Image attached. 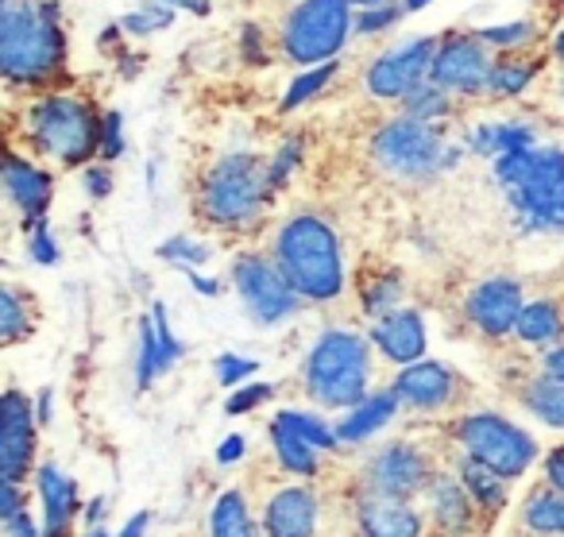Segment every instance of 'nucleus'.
<instances>
[{
	"label": "nucleus",
	"instance_id": "1",
	"mask_svg": "<svg viewBox=\"0 0 564 537\" xmlns=\"http://www.w3.org/2000/svg\"><path fill=\"white\" fill-rule=\"evenodd\" d=\"M66 66L58 0H0V71L12 86H43Z\"/></svg>",
	"mask_w": 564,
	"mask_h": 537
},
{
	"label": "nucleus",
	"instance_id": "2",
	"mask_svg": "<svg viewBox=\"0 0 564 537\" xmlns=\"http://www.w3.org/2000/svg\"><path fill=\"white\" fill-rule=\"evenodd\" d=\"M495 179L518 228L530 236L564 233V151L525 148L495 159Z\"/></svg>",
	"mask_w": 564,
	"mask_h": 537
},
{
	"label": "nucleus",
	"instance_id": "3",
	"mask_svg": "<svg viewBox=\"0 0 564 537\" xmlns=\"http://www.w3.org/2000/svg\"><path fill=\"white\" fill-rule=\"evenodd\" d=\"M274 259L306 302H333L345 290V251L333 225L317 213H294L274 236Z\"/></svg>",
	"mask_w": 564,
	"mask_h": 537
},
{
	"label": "nucleus",
	"instance_id": "4",
	"mask_svg": "<svg viewBox=\"0 0 564 537\" xmlns=\"http://www.w3.org/2000/svg\"><path fill=\"white\" fill-rule=\"evenodd\" d=\"M271 197V167L256 151H232L205 171L202 190H197V210L213 228L248 233L263 221Z\"/></svg>",
	"mask_w": 564,
	"mask_h": 537
},
{
	"label": "nucleus",
	"instance_id": "5",
	"mask_svg": "<svg viewBox=\"0 0 564 537\" xmlns=\"http://www.w3.org/2000/svg\"><path fill=\"white\" fill-rule=\"evenodd\" d=\"M306 395L325 410H352L368 398L371 383V336L352 329H325L302 367Z\"/></svg>",
	"mask_w": 564,
	"mask_h": 537
},
{
	"label": "nucleus",
	"instance_id": "6",
	"mask_svg": "<svg viewBox=\"0 0 564 537\" xmlns=\"http://www.w3.org/2000/svg\"><path fill=\"white\" fill-rule=\"evenodd\" d=\"M24 132L40 155L63 167H89L101 155L105 117L74 94H47L24 112Z\"/></svg>",
	"mask_w": 564,
	"mask_h": 537
},
{
	"label": "nucleus",
	"instance_id": "7",
	"mask_svg": "<svg viewBox=\"0 0 564 537\" xmlns=\"http://www.w3.org/2000/svg\"><path fill=\"white\" fill-rule=\"evenodd\" d=\"M356 28L348 0H302L282 28V55L299 66H322L345 51Z\"/></svg>",
	"mask_w": 564,
	"mask_h": 537
},
{
	"label": "nucleus",
	"instance_id": "8",
	"mask_svg": "<svg viewBox=\"0 0 564 537\" xmlns=\"http://www.w3.org/2000/svg\"><path fill=\"white\" fill-rule=\"evenodd\" d=\"M371 159L383 171L399 174V179H430V174L445 171V159H448L445 132H441V125L399 117L376 132Z\"/></svg>",
	"mask_w": 564,
	"mask_h": 537
},
{
	"label": "nucleus",
	"instance_id": "9",
	"mask_svg": "<svg viewBox=\"0 0 564 537\" xmlns=\"http://www.w3.org/2000/svg\"><path fill=\"white\" fill-rule=\"evenodd\" d=\"M232 287L240 290L248 313L259 325H282L302 310L306 298L299 294V287L291 282V275L282 271V264L274 256H259L248 251L232 264Z\"/></svg>",
	"mask_w": 564,
	"mask_h": 537
},
{
	"label": "nucleus",
	"instance_id": "10",
	"mask_svg": "<svg viewBox=\"0 0 564 537\" xmlns=\"http://www.w3.org/2000/svg\"><path fill=\"white\" fill-rule=\"evenodd\" d=\"M456 441L464 444L468 457H479L507 480L525 475L533 460H538V441L530 433H522L514 421L499 418V414H468V418H460L456 421Z\"/></svg>",
	"mask_w": 564,
	"mask_h": 537
},
{
	"label": "nucleus",
	"instance_id": "11",
	"mask_svg": "<svg viewBox=\"0 0 564 537\" xmlns=\"http://www.w3.org/2000/svg\"><path fill=\"white\" fill-rule=\"evenodd\" d=\"M441 40L422 35V40H410L391 47L387 55H379L368 71V94L379 101H406L417 86H425L437 63Z\"/></svg>",
	"mask_w": 564,
	"mask_h": 537
},
{
	"label": "nucleus",
	"instance_id": "12",
	"mask_svg": "<svg viewBox=\"0 0 564 537\" xmlns=\"http://www.w3.org/2000/svg\"><path fill=\"white\" fill-rule=\"evenodd\" d=\"M491 74H495L491 47L479 35H448V40H441L430 82H437L441 89L471 97V94H487Z\"/></svg>",
	"mask_w": 564,
	"mask_h": 537
},
{
	"label": "nucleus",
	"instance_id": "13",
	"mask_svg": "<svg viewBox=\"0 0 564 537\" xmlns=\"http://www.w3.org/2000/svg\"><path fill=\"white\" fill-rule=\"evenodd\" d=\"M35 433H40V414H35L32 398L9 390L0 398V472L9 483H20L32 472Z\"/></svg>",
	"mask_w": 564,
	"mask_h": 537
},
{
	"label": "nucleus",
	"instance_id": "14",
	"mask_svg": "<svg viewBox=\"0 0 564 537\" xmlns=\"http://www.w3.org/2000/svg\"><path fill=\"white\" fill-rule=\"evenodd\" d=\"M364 480H368V487H376V491L410 498V495H417V491L430 487L433 464L414 441H391L368 460Z\"/></svg>",
	"mask_w": 564,
	"mask_h": 537
},
{
	"label": "nucleus",
	"instance_id": "15",
	"mask_svg": "<svg viewBox=\"0 0 564 537\" xmlns=\"http://www.w3.org/2000/svg\"><path fill=\"white\" fill-rule=\"evenodd\" d=\"M525 310V294L518 279H487L479 282L476 290L464 302V313L468 321L487 336V341H502V336L518 333V321H522Z\"/></svg>",
	"mask_w": 564,
	"mask_h": 537
},
{
	"label": "nucleus",
	"instance_id": "16",
	"mask_svg": "<svg viewBox=\"0 0 564 537\" xmlns=\"http://www.w3.org/2000/svg\"><path fill=\"white\" fill-rule=\"evenodd\" d=\"M394 395L402 398V406L410 410H445V406L456 402L460 395V375L448 364H437V359H417V364H406L394 379Z\"/></svg>",
	"mask_w": 564,
	"mask_h": 537
},
{
	"label": "nucleus",
	"instance_id": "17",
	"mask_svg": "<svg viewBox=\"0 0 564 537\" xmlns=\"http://www.w3.org/2000/svg\"><path fill=\"white\" fill-rule=\"evenodd\" d=\"M356 526L360 537H422V518L410 498L387 495V491H360L356 498Z\"/></svg>",
	"mask_w": 564,
	"mask_h": 537
},
{
	"label": "nucleus",
	"instance_id": "18",
	"mask_svg": "<svg viewBox=\"0 0 564 537\" xmlns=\"http://www.w3.org/2000/svg\"><path fill=\"white\" fill-rule=\"evenodd\" d=\"M186 356V344L171 333V321H166L163 305H151V313L140 321V367H135V387L148 390L159 375L171 372L178 359Z\"/></svg>",
	"mask_w": 564,
	"mask_h": 537
},
{
	"label": "nucleus",
	"instance_id": "19",
	"mask_svg": "<svg viewBox=\"0 0 564 537\" xmlns=\"http://www.w3.org/2000/svg\"><path fill=\"white\" fill-rule=\"evenodd\" d=\"M0 182H4L9 202L24 213V225H35V221L47 217L55 182H51V174L43 171L40 163H32V159H24V155H4Z\"/></svg>",
	"mask_w": 564,
	"mask_h": 537
},
{
	"label": "nucleus",
	"instance_id": "20",
	"mask_svg": "<svg viewBox=\"0 0 564 537\" xmlns=\"http://www.w3.org/2000/svg\"><path fill=\"white\" fill-rule=\"evenodd\" d=\"M371 344H376V348L383 352L391 364H399V367L417 364V359L425 356V321H422V313L410 310V305L391 310L387 318L376 321V329H371Z\"/></svg>",
	"mask_w": 564,
	"mask_h": 537
},
{
	"label": "nucleus",
	"instance_id": "21",
	"mask_svg": "<svg viewBox=\"0 0 564 537\" xmlns=\"http://www.w3.org/2000/svg\"><path fill=\"white\" fill-rule=\"evenodd\" d=\"M267 537H314L317 534V495L310 487H282L263 511Z\"/></svg>",
	"mask_w": 564,
	"mask_h": 537
},
{
	"label": "nucleus",
	"instance_id": "22",
	"mask_svg": "<svg viewBox=\"0 0 564 537\" xmlns=\"http://www.w3.org/2000/svg\"><path fill=\"white\" fill-rule=\"evenodd\" d=\"M40 498H43V534L47 537H66L78 514V487L58 464H43L40 475Z\"/></svg>",
	"mask_w": 564,
	"mask_h": 537
},
{
	"label": "nucleus",
	"instance_id": "23",
	"mask_svg": "<svg viewBox=\"0 0 564 537\" xmlns=\"http://www.w3.org/2000/svg\"><path fill=\"white\" fill-rule=\"evenodd\" d=\"M430 511H433V522L445 529L448 537H464L471 529V503L476 498L468 495V487L460 483V475H433L430 487Z\"/></svg>",
	"mask_w": 564,
	"mask_h": 537
},
{
	"label": "nucleus",
	"instance_id": "24",
	"mask_svg": "<svg viewBox=\"0 0 564 537\" xmlns=\"http://www.w3.org/2000/svg\"><path fill=\"white\" fill-rule=\"evenodd\" d=\"M399 406H402V398L394 395V387L391 390H379V395H368L360 406H352V414H348V418L337 426L340 444H360V441H368L371 433H379V429H383L387 421H391L394 414H399Z\"/></svg>",
	"mask_w": 564,
	"mask_h": 537
},
{
	"label": "nucleus",
	"instance_id": "25",
	"mask_svg": "<svg viewBox=\"0 0 564 537\" xmlns=\"http://www.w3.org/2000/svg\"><path fill=\"white\" fill-rule=\"evenodd\" d=\"M533 128L530 125H514V120H507V125H479V128H471V136H468V148H471V155H479V159H499V155H510V151H525V148H533Z\"/></svg>",
	"mask_w": 564,
	"mask_h": 537
},
{
	"label": "nucleus",
	"instance_id": "26",
	"mask_svg": "<svg viewBox=\"0 0 564 537\" xmlns=\"http://www.w3.org/2000/svg\"><path fill=\"white\" fill-rule=\"evenodd\" d=\"M271 444H274V452H279V464L286 468V472H294V475L317 472V452L322 449H317L310 437H302L282 414H274V421H271Z\"/></svg>",
	"mask_w": 564,
	"mask_h": 537
},
{
	"label": "nucleus",
	"instance_id": "27",
	"mask_svg": "<svg viewBox=\"0 0 564 537\" xmlns=\"http://www.w3.org/2000/svg\"><path fill=\"white\" fill-rule=\"evenodd\" d=\"M522 402L541 426L564 429V375H556V372L533 375L522 390Z\"/></svg>",
	"mask_w": 564,
	"mask_h": 537
},
{
	"label": "nucleus",
	"instance_id": "28",
	"mask_svg": "<svg viewBox=\"0 0 564 537\" xmlns=\"http://www.w3.org/2000/svg\"><path fill=\"white\" fill-rule=\"evenodd\" d=\"M564 336V310L549 298L541 302H525L522 321H518V341L533 344V348H553Z\"/></svg>",
	"mask_w": 564,
	"mask_h": 537
},
{
	"label": "nucleus",
	"instance_id": "29",
	"mask_svg": "<svg viewBox=\"0 0 564 537\" xmlns=\"http://www.w3.org/2000/svg\"><path fill=\"white\" fill-rule=\"evenodd\" d=\"M456 475H460V483L468 487V495L476 498L484 511H499L502 503H507V475H499L491 464H484L479 457H460V464H456Z\"/></svg>",
	"mask_w": 564,
	"mask_h": 537
},
{
	"label": "nucleus",
	"instance_id": "30",
	"mask_svg": "<svg viewBox=\"0 0 564 537\" xmlns=\"http://www.w3.org/2000/svg\"><path fill=\"white\" fill-rule=\"evenodd\" d=\"M522 522H525V529L538 537H564V491H556L553 483L538 487L525 498Z\"/></svg>",
	"mask_w": 564,
	"mask_h": 537
},
{
	"label": "nucleus",
	"instance_id": "31",
	"mask_svg": "<svg viewBox=\"0 0 564 537\" xmlns=\"http://www.w3.org/2000/svg\"><path fill=\"white\" fill-rule=\"evenodd\" d=\"M209 537H259V526L248 511V498H243L240 491H225V495L213 503Z\"/></svg>",
	"mask_w": 564,
	"mask_h": 537
},
{
	"label": "nucleus",
	"instance_id": "32",
	"mask_svg": "<svg viewBox=\"0 0 564 537\" xmlns=\"http://www.w3.org/2000/svg\"><path fill=\"white\" fill-rule=\"evenodd\" d=\"M35 329L32 298L20 294L17 287H0V341L20 344Z\"/></svg>",
	"mask_w": 564,
	"mask_h": 537
},
{
	"label": "nucleus",
	"instance_id": "33",
	"mask_svg": "<svg viewBox=\"0 0 564 537\" xmlns=\"http://www.w3.org/2000/svg\"><path fill=\"white\" fill-rule=\"evenodd\" d=\"M402 109H406V117H414V120L441 125V120L453 112V101H448V89H441L437 82H425V86H417L414 94L402 101Z\"/></svg>",
	"mask_w": 564,
	"mask_h": 537
},
{
	"label": "nucleus",
	"instance_id": "34",
	"mask_svg": "<svg viewBox=\"0 0 564 537\" xmlns=\"http://www.w3.org/2000/svg\"><path fill=\"white\" fill-rule=\"evenodd\" d=\"M174 24V9L163 4V0H143L140 9L128 12L120 20V32L124 35H155V32H166Z\"/></svg>",
	"mask_w": 564,
	"mask_h": 537
},
{
	"label": "nucleus",
	"instance_id": "35",
	"mask_svg": "<svg viewBox=\"0 0 564 537\" xmlns=\"http://www.w3.org/2000/svg\"><path fill=\"white\" fill-rule=\"evenodd\" d=\"M399 298H402V275L399 271L379 275V279H371L364 287V313L368 318H387L391 310H399Z\"/></svg>",
	"mask_w": 564,
	"mask_h": 537
},
{
	"label": "nucleus",
	"instance_id": "36",
	"mask_svg": "<svg viewBox=\"0 0 564 537\" xmlns=\"http://www.w3.org/2000/svg\"><path fill=\"white\" fill-rule=\"evenodd\" d=\"M340 63H322V66H310L302 78L291 82V94L282 97V109H302L306 101H314L317 94H322L325 86H329L333 78H337Z\"/></svg>",
	"mask_w": 564,
	"mask_h": 537
},
{
	"label": "nucleus",
	"instance_id": "37",
	"mask_svg": "<svg viewBox=\"0 0 564 537\" xmlns=\"http://www.w3.org/2000/svg\"><path fill=\"white\" fill-rule=\"evenodd\" d=\"M533 74H538V63H495V74H491V86H487V94L518 97V94H525V86L533 82Z\"/></svg>",
	"mask_w": 564,
	"mask_h": 537
},
{
	"label": "nucleus",
	"instance_id": "38",
	"mask_svg": "<svg viewBox=\"0 0 564 537\" xmlns=\"http://www.w3.org/2000/svg\"><path fill=\"white\" fill-rule=\"evenodd\" d=\"M533 32H538V28H533L530 20H518V24L484 28V32H479V40H484L491 51H510V47H525V43L533 40Z\"/></svg>",
	"mask_w": 564,
	"mask_h": 537
},
{
	"label": "nucleus",
	"instance_id": "39",
	"mask_svg": "<svg viewBox=\"0 0 564 537\" xmlns=\"http://www.w3.org/2000/svg\"><path fill=\"white\" fill-rule=\"evenodd\" d=\"M159 256H163L166 264H178V267H202L213 251L205 248V244L186 240V236H174V240H166L163 248H159Z\"/></svg>",
	"mask_w": 564,
	"mask_h": 537
},
{
	"label": "nucleus",
	"instance_id": "40",
	"mask_svg": "<svg viewBox=\"0 0 564 537\" xmlns=\"http://www.w3.org/2000/svg\"><path fill=\"white\" fill-rule=\"evenodd\" d=\"M402 4H376V9H360V17H356V32L360 35H379L387 32V28H394L402 20Z\"/></svg>",
	"mask_w": 564,
	"mask_h": 537
},
{
	"label": "nucleus",
	"instance_id": "41",
	"mask_svg": "<svg viewBox=\"0 0 564 537\" xmlns=\"http://www.w3.org/2000/svg\"><path fill=\"white\" fill-rule=\"evenodd\" d=\"M302 163V140H286L279 151H274V159L267 167H271V186L274 194H279L282 186H286V179H291V171Z\"/></svg>",
	"mask_w": 564,
	"mask_h": 537
},
{
	"label": "nucleus",
	"instance_id": "42",
	"mask_svg": "<svg viewBox=\"0 0 564 537\" xmlns=\"http://www.w3.org/2000/svg\"><path fill=\"white\" fill-rule=\"evenodd\" d=\"M28 233H32V240H28V251H32L35 264L55 267L58 264V244H55V236H51V228H47V217L35 221V225H28Z\"/></svg>",
	"mask_w": 564,
	"mask_h": 537
},
{
	"label": "nucleus",
	"instance_id": "43",
	"mask_svg": "<svg viewBox=\"0 0 564 537\" xmlns=\"http://www.w3.org/2000/svg\"><path fill=\"white\" fill-rule=\"evenodd\" d=\"M267 398H274V387H271V383H248V387H240L232 398H228L225 410L232 414V418H240V414L259 410V406H263Z\"/></svg>",
	"mask_w": 564,
	"mask_h": 537
},
{
	"label": "nucleus",
	"instance_id": "44",
	"mask_svg": "<svg viewBox=\"0 0 564 537\" xmlns=\"http://www.w3.org/2000/svg\"><path fill=\"white\" fill-rule=\"evenodd\" d=\"M213 372H217V379L225 383V387H236V383H248L251 375L259 372V364H256V359H243V356H232V352H225V356H217Z\"/></svg>",
	"mask_w": 564,
	"mask_h": 537
},
{
	"label": "nucleus",
	"instance_id": "45",
	"mask_svg": "<svg viewBox=\"0 0 564 537\" xmlns=\"http://www.w3.org/2000/svg\"><path fill=\"white\" fill-rule=\"evenodd\" d=\"M124 155V117L120 112H105V136H101V159Z\"/></svg>",
	"mask_w": 564,
	"mask_h": 537
},
{
	"label": "nucleus",
	"instance_id": "46",
	"mask_svg": "<svg viewBox=\"0 0 564 537\" xmlns=\"http://www.w3.org/2000/svg\"><path fill=\"white\" fill-rule=\"evenodd\" d=\"M86 194L94 197V202H101V197L112 194V174H109V167H94V163L86 167Z\"/></svg>",
	"mask_w": 564,
	"mask_h": 537
},
{
	"label": "nucleus",
	"instance_id": "47",
	"mask_svg": "<svg viewBox=\"0 0 564 537\" xmlns=\"http://www.w3.org/2000/svg\"><path fill=\"white\" fill-rule=\"evenodd\" d=\"M20 511H24V491H20V483L4 480V487H0V522L17 518Z\"/></svg>",
	"mask_w": 564,
	"mask_h": 537
},
{
	"label": "nucleus",
	"instance_id": "48",
	"mask_svg": "<svg viewBox=\"0 0 564 537\" xmlns=\"http://www.w3.org/2000/svg\"><path fill=\"white\" fill-rule=\"evenodd\" d=\"M243 457H248V441H243L240 433H228L225 441H220V449H217V464L232 468V464H240Z\"/></svg>",
	"mask_w": 564,
	"mask_h": 537
},
{
	"label": "nucleus",
	"instance_id": "49",
	"mask_svg": "<svg viewBox=\"0 0 564 537\" xmlns=\"http://www.w3.org/2000/svg\"><path fill=\"white\" fill-rule=\"evenodd\" d=\"M545 480L553 483L556 491H564V444L545 457Z\"/></svg>",
	"mask_w": 564,
	"mask_h": 537
},
{
	"label": "nucleus",
	"instance_id": "50",
	"mask_svg": "<svg viewBox=\"0 0 564 537\" xmlns=\"http://www.w3.org/2000/svg\"><path fill=\"white\" fill-rule=\"evenodd\" d=\"M4 526H9V534H12V537H47L40 526H35L32 514H28V511H20L17 518H9V522H4Z\"/></svg>",
	"mask_w": 564,
	"mask_h": 537
},
{
	"label": "nucleus",
	"instance_id": "51",
	"mask_svg": "<svg viewBox=\"0 0 564 537\" xmlns=\"http://www.w3.org/2000/svg\"><path fill=\"white\" fill-rule=\"evenodd\" d=\"M243 58H248L251 66H263L267 63L263 47H259V28H243Z\"/></svg>",
	"mask_w": 564,
	"mask_h": 537
},
{
	"label": "nucleus",
	"instance_id": "52",
	"mask_svg": "<svg viewBox=\"0 0 564 537\" xmlns=\"http://www.w3.org/2000/svg\"><path fill=\"white\" fill-rule=\"evenodd\" d=\"M186 279H189V287L197 290V294H205V298H220V282L217 279H205V275H197V267H186Z\"/></svg>",
	"mask_w": 564,
	"mask_h": 537
},
{
	"label": "nucleus",
	"instance_id": "53",
	"mask_svg": "<svg viewBox=\"0 0 564 537\" xmlns=\"http://www.w3.org/2000/svg\"><path fill=\"white\" fill-rule=\"evenodd\" d=\"M148 522H151V514H148V511L132 514V518H128V526L120 529L117 537H143V534H148Z\"/></svg>",
	"mask_w": 564,
	"mask_h": 537
},
{
	"label": "nucleus",
	"instance_id": "54",
	"mask_svg": "<svg viewBox=\"0 0 564 537\" xmlns=\"http://www.w3.org/2000/svg\"><path fill=\"white\" fill-rule=\"evenodd\" d=\"M545 372L564 375V341H561V344H553V348L545 352Z\"/></svg>",
	"mask_w": 564,
	"mask_h": 537
},
{
	"label": "nucleus",
	"instance_id": "55",
	"mask_svg": "<svg viewBox=\"0 0 564 537\" xmlns=\"http://www.w3.org/2000/svg\"><path fill=\"white\" fill-rule=\"evenodd\" d=\"M51 402H55V390L43 387V390H40V398H35V414H40V421H51V410H55Z\"/></svg>",
	"mask_w": 564,
	"mask_h": 537
},
{
	"label": "nucleus",
	"instance_id": "56",
	"mask_svg": "<svg viewBox=\"0 0 564 537\" xmlns=\"http://www.w3.org/2000/svg\"><path fill=\"white\" fill-rule=\"evenodd\" d=\"M163 4H171V9L197 12V17H205V12H209V0H163Z\"/></svg>",
	"mask_w": 564,
	"mask_h": 537
},
{
	"label": "nucleus",
	"instance_id": "57",
	"mask_svg": "<svg viewBox=\"0 0 564 537\" xmlns=\"http://www.w3.org/2000/svg\"><path fill=\"white\" fill-rule=\"evenodd\" d=\"M101 514H105V498H94V503L86 506V522H89V526H97V518H101Z\"/></svg>",
	"mask_w": 564,
	"mask_h": 537
},
{
	"label": "nucleus",
	"instance_id": "58",
	"mask_svg": "<svg viewBox=\"0 0 564 537\" xmlns=\"http://www.w3.org/2000/svg\"><path fill=\"white\" fill-rule=\"evenodd\" d=\"M352 9H376V4H387V0H348Z\"/></svg>",
	"mask_w": 564,
	"mask_h": 537
},
{
	"label": "nucleus",
	"instance_id": "59",
	"mask_svg": "<svg viewBox=\"0 0 564 537\" xmlns=\"http://www.w3.org/2000/svg\"><path fill=\"white\" fill-rule=\"evenodd\" d=\"M425 4H430V0H406V4H402V9H406V12H422Z\"/></svg>",
	"mask_w": 564,
	"mask_h": 537
},
{
	"label": "nucleus",
	"instance_id": "60",
	"mask_svg": "<svg viewBox=\"0 0 564 537\" xmlns=\"http://www.w3.org/2000/svg\"><path fill=\"white\" fill-rule=\"evenodd\" d=\"M553 47H556V58H561V63H564V32L556 35V43H553Z\"/></svg>",
	"mask_w": 564,
	"mask_h": 537
},
{
	"label": "nucleus",
	"instance_id": "61",
	"mask_svg": "<svg viewBox=\"0 0 564 537\" xmlns=\"http://www.w3.org/2000/svg\"><path fill=\"white\" fill-rule=\"evenodd\" d=\"M89 537H109V529H101V526H94V529H89Z\"/></svg>",
	"mask_w": 564,
	"mask_h": 537
},
{
	"label": "nucleus",
	"instance_id": "62",
	"mask_svg": "<svg viewBox=\"0 0 564 537\" xmlns=\"http://www.w3.org/2000/svg\"><path fill=\"white\" fill-rule=\"evenodd\" d=\"M561 101H564V78H561Z\"/></svg>",
	"mask_w": 564,
	"mask_h": 537
}]
</instances>
